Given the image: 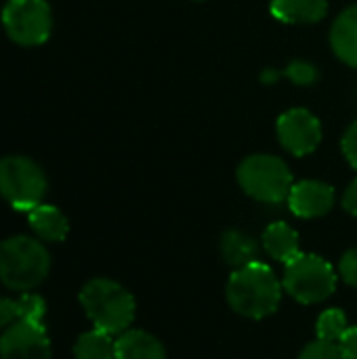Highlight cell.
I'll return each mask as SVG.
<instances>
[{
  "instance_id": "6da1fadb",
  "label": "cell",
  "mask_w": 357,
  "mask_h": 359,
  "mask_svg": "<svg viewBox=\"0 0 357 359\" xmlns=\"http://www.w3.org/2000/svg\"><path fill=\"white\" fill-rule=\"evenodd\" d=\"M282 299V286L276 273L261 261L234 271L227 284V301L234 311L261 320L274 313Z\"/></svg>"
},
{
  "instance_id": "7a4b0ae2",
  "label": "cell",
  "mask_w": 357,
  "mask_h": 359,
  "mask_svg": "<svg viewBox=\"0 0 357 359\" xmlns=\"http://www.w3.org/2000/svg\"><path fill=\"white\" fill-rule=\"evenodd\" d=\"M48 269L50 255L38 240L15 236L0 244V280L6 288L27 292L44 282Z\"/></svg>"
},
{
  "instance_id": "3957f363",
  "label": "cell",
  "mask_w": 357,
  "mask_h": 359,
  "mask_svg": "<svg viewBox=\"0 0 357 359\" xmlns=\"http://www.w3.org/2000/svg\"><path fill=\"white\" fill-rule=\"evenodd\" d=\"M80 303L97 330L122 334L135 320V301L112 280H93L80 292Z\"/></svg>"
},
{
  "instance_id": "277c9868",
  "label": "cell",
  "mask_w": 357,
  "mask_h": 359,
  "mask_svg": "<svg viewBox=\"0 0 357 359\" xmlns=\"http://www.w3.org/2000/svg\"><path fill=\"white\" fill-rule=\"evenodd\" d=\"M238 181L242 189L255 200L278 204L290 196L292 175L288 166L276 156H250L238 168Z\"/></svg>"
},
{
  "instance_id": "5b68a950",
  "label": "cell",
  "mask_w": 357,
  "mask_h": 359,
  "mask_svg": "<svg viewBox=\"0 0 357 359\" xmlns=\"http://www.w3.org/2000/svg\"><path fill=\"white\" fill-rule=\"evenodd\" d=\"M46 191V177L36 162L23 156L0 160V196L15 208L29 212Z\"/></svg>"
},
{
  "instance_id": "8992f818",
  "label": "cell",
  "mask_w": 357,
  "mask_h": 359,
  "mask_svg": "<svg viewBox=\"0 0 357 359\" xmlns=\"http://www.w3.org/2000/svg\"><path fill=\"white\" fill-rule=\"evenodd\" d=\"M337 286L335 269L328 261L316 255H299L295 261L286 265L284 288L305 305H314L326 301Z\"/></svg>"
},
{
  "instance_id": "52a82bcc",
  "label": "cell",
  "mask_w": 357,
  "mask_h": 359,
  "mask_svg": "<svg viewBox=\"0 0 357 359\" xmlns=\"http://www.w3.org/2000/svg\"><path fill=\"white\" fill-rule=\"evenodd\" d=\"M6 34L23 46H38L48 40L53 15L46 0H8L2 8Z\"/></svg>"
},
{
  "instance_id": "ba28073f",
  "label": "cell",
  "mask_w": 357,
  "mask_h": 359,
  "mask_svg": "<svg viewBox=\"0 0 357 359\" xmlns=\"http://www.w3.org/2000/svg\"><path fill=\"white\" fill-rule=\"evenodd\" d=\"M278 137L290 154L305 156V154H311L320 145L322 126H320V120L311 111L297 107L280 116Z\"/></svg>"
},
{
  "instance_id": "9c48e42d",
  "label": "cell",
  "mask_w": 357,
  "mask_h": 359,
  "mask_svg": "<svg viewBox=\"0 0 357 359\" xmlns=\"http://www.w3.org/2000/svg\"><path fill=\"white\" fill-rule=\"evenodd\" d=\"M0 359H50L46 328L25 322L11 324L0 337Z\"/></svg>"
},
{
  "instance_id": "30bf717a",
  "label": "cell",
  "mask_w": 357,
  "mask_h": 359,
  "mask_svg": "<svg viewBox=\"0 0 357 359\" xmlns=\"http://www.w3.org/2000/svg\"><path fill=\"white\" fill-rule=\"evenodd\" d=\"M290 210L303 219H316L326 215L335 204V189L320 181H301L292 185L288 196Z\"/></svg>"
},
{
  "instance_id": "8fae6325",
  "label": "cell",
  "mask_w": 357,
  "mask_h": 359,
  "mask_svg": "<svg viewBox=\"0 0 357 359\" xmlns=\"http://www.w3.org/2000/svg\"><path fill=\"white\" fill-rule=\"evenodd\" d=\"M328 13V0H271V15L284 23H316Z\"/></svg>"
},
{
  "instance_id": "7c38bea8",
  "label": "cell",
  "mask_w": 357,
  "mask_h": 359,
  "mask_svg": "<svg viewBox=\"0 0 357 359\" xmlns=\"http://www.w3.org/2000/svg\"><path fill=\"white\" fill-rule=\"evenodd\" d=\"M330 42L339 59L357 67V4L349 6L332 25Z\"/></svg>"
},
{
  "instance_id": "4fadbf2b",
  "label": "cell",
  "mask_w": 357,
  "mask_h": 359,
  "mask_svg": "<svg viewBox=\"0 0 357 359\" xmlns=\"http://www.w3.org/2000/svg\"><path fill=\"white\" fill-rule=\"evenodd\" d=\"M116 359H164V347L143 330H126L116 341Z\"/></svg>"
},
{
  "instance_id": "5bb4252c",
  "label": "cell",
  "mask_w": 357,
  "mask_h": 359,
  "mask_svg": "<svg viewBox=\"0 0 357 359\" xmlns=\"http://www.w3.org/2000/svg\"><path fill=\"white\" fill-rule=\"evenodd\" d=\"M27 221H29V227L46 242H61L67 238L69 223L65 215L55 206L38 204L36 208L27 212Z\"/></svg>"
},
{
  "instance_id": "9a60e30c",
  "label": "cell",
  "mask_w": 357,
  "mask_h": 359,
  "mask_svg": "<svg viewBox=\"0 0 357 359\" xmlns=\"http://www.w3.org/2000/svg\"><path fill=\"white\" fill-rule=\"evenodd\" d=\"M263 244H265V250L276 261H282L286 265L301 255V250H299V236L286 223L269 225L265 229V233H263Z\"/></svg>"
},
{
  "instance_id": "2e32d148",
  "label": "cell",
  "mask_w": 357,
  "mask_h": 359,
  "mask_svg": "<svg viewBox=\"0 0 357 359\" xmlns=\"http://www.w3.org/2000/svg\"><path fill=\"white\" fill-rule=\"evenodd\" d=\"M221 252H223L225 261L231 267L240 269V267H246V265L257 261L259 248H257L255 240L248 238L246 233H242V231H227L221 238Z\"/></svg>"
},
{
  "instance_id": "e0dca14e",
  "label": "cell",
  "mask_w": 357,
  "mask_h": 359,
  "mask_svg": "<svg viewBox=\"0 0 357 359\" xmlns=\"http://www.w3.org/2000/svg\"><path fill=\"white\" fill-rule=\"evenodd\" d=\"M76 359H116V343L112 341V334L103 330H90L84 332L74 347Z\"/></svg>"
},
{
  "instance_id": "ac0fdd59",
  "label": "cell",
  "mask_w": 357,
  "mask_h": 359,
  "mask_svg": "<svg viewBox=\"0 0 357 359\" xmlns=\"http://www.w3.org/2000/svg\"><path fill=\"white\" fill-rule=\"evenodd\" d=\"M349 330L347 318L341 309H328L318 320V339L326 343H341L345 332Z\"/></svg>"
},
{
  "instance_id": "d6986e66",
  "label": "cell",
  "mask_w": 357,
  "mask_h": 359,
  "mask_svg": "<svg viewBox=\"0 0 357 359\" xmlns=\"http://www.w3.org/2000/svg\"><path fill=\"white\" fill-rule=\"evenodd\" d=\"M15 303H17V322H25V324L44 328L46 303L42 297L25 292L19 299H15Z\"/></svg>"
},
{
  "instance_id": "ffe728a7",
  "label": "cell",
  "mask_w": 357,
  "mask_h": 359,
  "mask_svg": "<svg viewBox=\"0 0 357 359\" xmlns=\"http://www.w3.org/2000/svg\"><path fill=\"white\" fill-rule=\"evenodd\" d=\"M299 359H345L343 351L337 343H326V341H316L305 347Z\"/></svg>"
},
{
  "instance_id": "44dd1931",
  "label": "cell",
  "mask_w": 357,
  "mask_h": 359,
  "mask_svg": "<svg viewBox=\"0 0 357 359\" xmlns=\"http://www.w3.org/2000/svg\"><path fill=\"white\" fill-rule=\"evenodd\" d=\"M288 78L299 84V86H307V84H314L318 80V72L311 63H305V61H295L290 63V67L286 69Z\"/></svg>"
},
{
  "instance_id": "7402d4cb",
  "label": "cell",
  "mask_w": 357,
  "mask_h": 359,
  "mask_svg": "<svg viewBox=\"0 0 357 359\" xmlns=\"http://www.w3.org/2000/svg\"><path fill=\"white\" fill-rule=\"evenodd\" d=\"M341 276L347 284L357 288V248L345 252V257L341 259Z\"/></svg>"
},
{
  "instance_id": "603a6c76",
  "label": "cell",
  "mask_w": 357,
  "mask_h": 359,
  "mask_svg": "<svg viewBox=\"0 0 357 359\" xmlns=\"http://www.w3.org/2000/svg\"><path fill=\"white\" fill-rule=\"evenodd\" d=\"M343 151L349 164L357 170V122H353L343 137Z\"/></svg>"
},
{
  "instance_id": "cb8c5ba5",
  "label": "cell",
  "mask_w": 357,
  "mask_h": 359,
  "mask_svg": "<svg viewBox=\"0 0 357 359\" xmlns=\"http://www.w3.org/2000/svg\"><path fill=\"white\" fill-rule=\"evenodd\" d=\"M17 322V303L13 299L0 297V328H6Z\"/></svg>"
},
{
  "instance_id": "d4e9b609",
  "label": "cell",
  "mask_w": 357,
  "mask_h": 359,
  "mask_svg": "<svg viewBox=\"0 0 357 359\" xmlns=\"http://www.w3.org/2000/svg\"><path fill=\"white\" fill-rule=\"evenodd\" d=\"M339 347H341L345 359H357V326L356 328H349L345 332V337L341 339Z\"/></svg>"
},
{
  "instance_id": "484cf974",
  "label": "cell",
  "mask_w": 357,
  "mask_h": 359,
  "mask_svg": "<svg viewBox=\"0 0 357 359\" xmlns=\"http://www.w3.org/2000/svg\"><path fill=\"white\" fill-rule=\"evenodd\" d=\"M343 206L349 215H356L357 217V179L347 187L345 196H343Z\"/></svg>"
}]
</instances>
